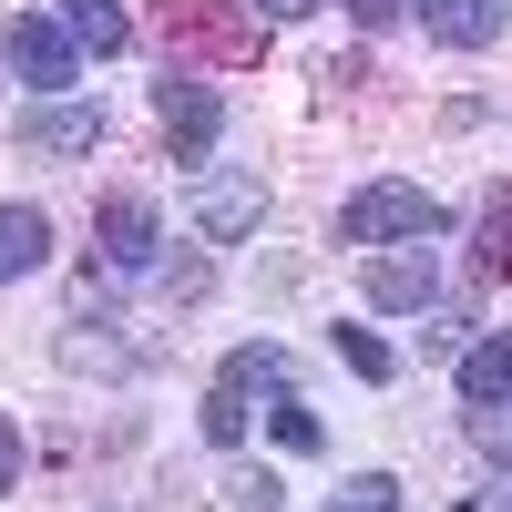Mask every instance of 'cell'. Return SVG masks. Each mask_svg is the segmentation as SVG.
I'll use <instances>...</instances> for the list:
<instances>
[{"label":"cell","mask_w":512,"mask_h":512,"mask_svg":"<svg viewBox=\"0 0 512 512\" xmlns=\"http://www.w3.org/2000/svg\"><path fill=\"white\" fill-rule=\"evenodd\" d=\"M164 31H175L185 62H256L267 52V11L256 0H164Z\"/></svg>","instance_id":"6da1fadb"},{"label":"cell","mask_w":512,"mask_h":512,"mask_svg":"<svg viewBox=\"0 0 512 512\" xmlns=\"http://www.w3.org/2000/svg\"><path fill=\"white\" fill-rule=\"evenodd\" d=\"M338 236L349 246H420V236H441V205L420 185H359L338 205Z\"/></svg>","instance_id":"7a4b0ae2"},{"label":"cell","mask_w":512,"mask_h":512,"mask_svg":"<svg viewBox=\"0 0 512 512\" xmlns=\"http://www.w3.org/2000/svg\"><path fill=\"white\" fill-rule=\"evenodd\" d=\"M256 390H277V349H267V338H256V349H236L216 379H205V441H216V451H236V441H246Z\"/></svg>","instance_id":"3957f363"},{"label":"cell","mask_w":512,"mask_h":512,"mask_svg":"<svg viewBox=\"0 0 512 512\" xmlns=\"http://www.w3.org/2000/svg\"><path fill=\"white\" fill-rule=\"evenodd\" d=\"M154 123H164V144H175L185 164H205V154H216V134H226V103H216V82L175 72V82H154Z\"/></svg>","instance_id":"277c9868"},{"label":"cell","mask_w":512,"mask_h":512,"mask_svg":"<svg viewBox=\"0 0 512 512\" xmlns=\"http://www.w3.org/2000/svg\"><path fill=\"white\" fill-rule=\"evenodd\" d=\"M0 52H11V72L31 82V93H62V82L82 72V41H72L52 11H21L11 31H0Z\"/></svg>","instance_id":"5b68a950"},{"label":"cell","mask_w":512,"mask_h":512,"mask_svg":"<svg viewBox=\"0 0 512 512\" xmlns=\"http://www.w3.org/2000/svg\"><path fill=\"white\" fill-rule=\"evenodd\" d=\"M431 287H441L431 246H379L369 267H359V297H369L379 318H410V308H431Z\"/></svg>","instance_id":"8992f818"},{"label":"cell","mask_w":512,"mask_h":512,"mask_svg":"<svg viewBox=\"0 0 512 512\" xmlns=\"http://www.w3.org/2000/svg\"><path fill=\"white\" fill-rule=\"evenodd\" d=\"M93 246H103V267H154L164 226H154L144 195H103V205H93Z\"/></svg>","instance_id":"52a82bcc"},{"label":"cell","mask_w":512,"mask_h":512,"mask_svg":"<svg viewBox=\"0 0 512 512\" xmlns=\"http://www.w3.org/2000/svg\"><path fill=\"white\" fill-rule=\"evenodd\" d=\"M420 31L441 41V52H492L502 41V0H410Z\"/></svg>","instance_id":"ba28073f"},{"label":"cell","mask_w":512,"mask_h":512,"mask_svg":"<svg viewBox=\"0 0 512 512\" xmlns=\"http://www.w3.org/2000/svg\"><path fill=\"white\" fill-rule=\"evenodd\" d=\"M21 144L31 154H93L103 144V103H41V113H21Z\"/></svg>","instance_id":"9c48e42d"},{"label":"cell","mask_w":512,"mask_h":512,"mask_svg":"<svg viewBox=\"0 0 512 512\" xmlns=\"http://www.w3.org/2000/svg\"><path fill=\"white\" fill-rule=\"evenodd\" d=\"M256 216H267V185H256V175H216V185L195 195V226L216 236V246H236Z\"/></svg>","instance_id":"30bf717a"},{"label":"cell","mask_w":512,"mask_h":512,"mask_svg":"<svg viewBox=\"0 0 512 512\" xmlns=\"http://www.w3.org/2000/svg\"><path fill=\"white\" fill-rule=\"evenodd\" d=\"M461 400H472V410H502L512 400V328H492V338L461 349Z\"/></svg>","instance_id":"8fae6325"},{"label":"cell","mask_w":512,"mask_h":512,"mask_svg":"<svg viewBox=\"0 0 512 512\" xmlns=\"http://www.w3.org/2000/svg\"><path fill=\"white\" fill-rule=\"evenodd\" d=\"M31 267H52V216L41 205H0V287L31 277Z\"/></svg>","instance_id":"7c38bea8"},{"label":"cell","mask_w":512,"mask_h":512,"mask_svg":"<svg viewBox=\"0 0 512 512\" xmlns=\"http://www.w3.org/2000/svg\"><path fill=\"white\" fill-rule=\"evenodd\" d=\"M52 21H62V31L82 41V52H103V62L123 52V41H134V21H123V0H52Z\"/></svg>","instance_id":"4fadbf2b"},{"label":"cell","mask_w":512,"mask_h":512,"mask_svg":"<svg viewBox=\"0 0 512 512\" xmlns=\"http://www.w3.org/2000/svg\"><path fill=\"white\" fill-rule=\"evenodd\" d=\"M328 512H400V482H390V472H359V482L338 492Z\"/></svg>","instance_id":"5bb4252c"},{"label":"cell","mask_w":512,"mask_h":512,"mask_svg":"<svg viewBox=\"0 0 512 512\" xmlns=\"http://www.w3.org/2000/svg\"><path fill=\"white\" fill-rule=\"evenodd\" d=\"M338 359H349L359 379H390V349H379V338H369V328H338Z\"/></svg>","instance_id":"9a60e30c"},{"label":"cell","mask_w":512,"mask_h":512,"mask_svg":"<svg viewBox=\"0 0 512 512\" xmlns=\"http://www.w3.org/2000/svg\"><path fill=\"white\" fill-rule=\"evenodd\" d=\"M482 236H492V246H482L492 267H512V195H492V216H482Z\"/></svg>","instance_id":"2e32d148"},{"label":"cell","mask_w":512,"mask_h":512,"mask_svg":"<svg viewBox=\"0 0 512 512\" xmlns=\"http://www.w3.org/2000/svg\"><path fill=\"white\" fill-rule=\"evenodd\" d=\"M11 482H21V420L0 410V502H11Z\"/></svg>","instance_id":"e0dca14e"},{"label":"cell","mask_w":512,"mask_h":512,"mask_svg":"<svg viewBox=\"0 0 512 512\" xmlns=\"http://www.w3.org/2000/svg\"><path fill=\"white\" fill-rule=\"evenodd\" d=\"M277 441H287V451H318V420H308V410L287 400V410H277Z\"/></svg>","instance_id":"ac0fdd59"},{"label":"cell","mask_w":512,"mask_h":512,"mask_svg":"<svg viewBox=\"0 0 512 512\" xmlns=\"http://www.w3.org/2000/svg\"><path fill=\"white\" fill-rule=\"evenodd\" d=\"M267 21H308V11H328V0H256Z\"/></svg>","instance_id":"d6986e66"},{"label":"cell","mask_w":512,"mask_h":512,"mask_svg":"<svg viewBox=\"0 0 512 512\" xmlns=\"http://www.w3.org/2000/svg\"><path fill=\"white\" fill-rule=\"evenodd\" d=\"M349 11H359V21L379 31V21H400V11H410V0H349Z\"/></svg>","instance_id":"ffe728a7"}]
</instances>
